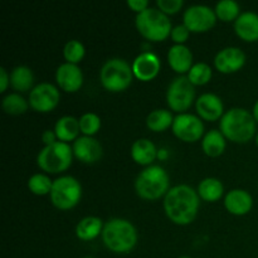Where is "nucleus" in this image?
<instances>
[{"label": "nucleus", "instance_id": "f257e3e1", "mask_svg": "<svg viewBox=\"0 0 258 258\" xmlns=\"http://www.w3.org/2000/svg\"><path fill=\"white\" fill-rule=\"evenodd\" d=\"M201 198L198 191L186 184L173 186L164 197V211L168 218L178 226H186L196 219Z\"/></svg>", "mask_w": 258, "mask_h": 258}, {"label": "nucleus", "instance_id": "f03ea898", "mask_svg": "<svg viewBox=\"0 0 258 258\" xmlns=\"http://www.w3.org/2000/svg\"><path fill=\"white\" fill-rule=\"evenodd\" d=\"M224 138L237 144H246L257 135V122L246 108L234 107L226 111L219 121Z\"/></svg>", "mask_w": 258, "mask_h": 258}, {"label": "nucleus", "instance_id": "7ed1b4c3", "mask_svg": "<svg viewBox=\"0 0 258 258\" xmlns=\"http://www.w3.org/2000/svg\"><path fill=\"white\" fill-rule=\"evenodd\" d=\"M102 242L113 253H128L138 243V231L127 219L112 218L103 226Z\"/></svg>", "mask_w": 258, "mask_h": 258}, {"label": "nucleus", "instance_id": "20e7f679", "mask_svg": "<svg viewBox=\"0 0 258 258\" xmlns=\"http://www.w3.org/2000/svg\"><path fill=\"white\" fill-rule=\"evenodd\" d=\"M135 190L140 198L156 201L170 190L169 174L160 165H150L144 169L135 180Z\"/></svg>", "mask_w": 258, "mask_h": 258}, {"label": "nucleus", "instance_id": "39448f33", "mask_svg": "<svg viewBox=\"0 0 258 258\" xmlns=\"http://www.w3.org/2000/svg\"><path fill=\"white\" fill-rule=\"evenodd\" d=\"M136 29L150 42H163L171 34V22L158 8H148L135 18Z\"/></svg>", "mask_w": 258, "mask_h": 258}, {"label": "nucleus", "instance_id": "423d86ee", "mask_svg": "<svg viewBox=\"0 0 258 258\" xmlns=\"http://www.w3.org/2000/svg\"><path fill=\"white\" fill-rule=\"evenodd\" d=\"M134 77L133 66L121 58L106 60L100 71L101 85L110 92H122L127 90Z\"/></svg>", "mask_w": 258, "mask_h": 258}, {"label": "nucleus", "instance_id": "0eeeda50", "mask_svg": "<svg viewBox=\"0 0 258 258\" xmlns=\"http://www.w3.org/2000/svg\"><path fill=\"white\" fill-rule=\"evenodd\" d=\"M72 146L67 143L57 141L49 146H44L37 156V164L43 171L49 174L63 173L72 165Z\"/></svg>", "mask_w": 258, "mask_h": 258}, {"label": "nucleus", "instance_id": "6e6552de", "mask_svg": "<svg viewBox=\"0 0 258 258\" xmlns=\"http://www.w3.org/2000/svg\"><path fill=\"white\" fill-rule=\"evenodd\" d=\"M49 197L55 208L60 211H70L80 203L82 198V186L80 181L73 176H60L53 180Z\"/></svg>", "mask_w": 258, "mask_h": 258}, {"label": "nucleus", "instance_id": "1a4fd4ad", "mask_svg": "<svg viewBox=\"0 0 258 258\" xmlns=\"http://www.w3.org/2000/svg\"><path fill=\"white\" fill-rule=\"evenodd\" d=\"M196 100V86L186 76H179L171 81L166 91V102L171 111L185 113Z\"/></svg>", "mask_w": 258, "mask_h": 258}, {"label": "nucleus", "instance_id": "9d476101", "mask_svg": "<svg viewBox=\"0 0 258 258\" xmlns=\"http://www.w3.org/2000/svg\"><path fill=\"white\" fill-rule=\"evenodd\" d=\"M171 131L179 140L184 143H196L206 135L202 118L188 112L178 113L175 116Z\"/></svg>", "mask_w": 258, "mask_h": 258}, {"label": "nucleus", "instance_id": "9b49d317", "mask_svg": "<svg viewBox=\"0 0 258 258\" xmlns=\"http://www.w3.org/2000/svg\"><path fill=\"white\" fill-rule=\"evenodd\" d=\"M217 15L212 8L207 5H191L184 12L183 24L191 33H204L211 30L217 23Z\"/></svg>", "mask_w": 258, "mask_h": 258}, {"label": "nucleus", "instance_id": "f8f14e48", "mask_svg": "<svg viewBox=\"0 0 258 258\" xmlns=\"http://www.w3.org/2000/svg\"><path fill=\"white\" fill-rule=\"evenodd\" d=\"M60 101L59 90L54 85L42 82L34 86L29 93V106L38 112H49L54 110Z\"/></svg>", "mask_w": 258, "mask_h": 258}, {"label": "nucleus", "instance_id": "ddd939ff", "mask_svg": "<svg viewBox=\"0 0 258 258\" xmlns=\"http://www.w3.org/2000/svg\"><path fill=\"white\" fill-rule=\"evenodd\" d=\"M246 63V54L238 47H227L219 50L214 57V66L221 73L238 72Z\"/></svg>", "mask_w": 258, "mask_h": 258}, {"label": "nucleus", "instance_id": "4468645a", "mask_svg": "<svg viewBox=\"0 0 258 258\" xmlns=\"http://www.w3.org/2000/svg\"><path fill=\"white\" fill-rule=\"evenodd\" d=\"M55 81L58 87L64 92H77L83 85V73L78 64L66 62L55 71Z\"/></svg>", "mask_w": 258, "mask_h": 258}, {"label": "nucleus", "instance_id": "2eb2a0df", "mask_svg": "<svg viewBox=\"0 0 258 258\" xmlns=\"http://www.w3.org/2000/svg\"><path fill=\"white\" fill-rule=\"evenodd\" d=\"M161 62L158 55L153 52H143L134 59L133 72L138 80L143 82L153 81L159 75Z\"/></svg>", "mask_w": 258, "mask_h": 258}, {"label": "nucleus", "instance_id": "dca6fc26", "mask_svg": "<svg viewBox=\"0 0 258 258\" xmlns=\"http://www.w3.org/2000/svg\"><path fill=\"white\" fill-rule=\"evenodd\" d=\"M73 155L85 164H95L102 158L103 149L100 141L91 136H80L72 145Z\"/></svg>", "mask_w": 258, "mask_h": 258}, {"label": "nucleus", "instance_id": "f3484780", "mask_svg": "<svg viewBox=\"0 0 258 258\" xmlns=\"http://www.w3.org/2000/svg\"><path fill=\"white\" fill-rule=\"evenodd\" d=\"M196 108L199 117L206 121L221 120L224 115L223 101L219 96L211 92L203 93L197 98Z\"/></svg>", "mask_w": 258, "mask_h": 258}, {"label": "nucleus", "instance_id": "a211bd4d", "mask_svg": "<svg viewBox=\"0 0 258 258\" xmlns=\"http://www.w3.org/2000/svg\"><path fill=\"white\" fill-rule=\"evenodd\" d=\"M224 207L234 216H246L253 207V198L243 189H232L224 197Z\"/></svg>", "mask_w": 258, "mask_h": 258}, {"label": "nucleus", "instance_id": "6ab92c4d", "mask_svg": "<svg viewBox=\"0 0 258 258\" xmlns=\"http://www.w3.org/2000/svg\"><path fill=\"white\" fill-rule=\"evenodd\" d=\"M168 62L171 70L183 76L194 66L193 53L185 44H174L169 48Z\"/></svg>", "mask_w": 258, "mask_h": 258}, {"label": "nucleus", "instance_id": "aec40b11", "mask_svg": "<svg viewBox=\"0 0 258 258\" xmlns=\"http://www.w3.org/2000/svg\"><path fill=\"white\" fill-rule=\"evenodd\" d=\"M236 34L244 42H257L258 40V14L253 12L241 13L234 22Z\"/></svg>", "mask_w": 258, "mask_h": 258}, {"label": "nucleus", "instance_id": "412c9836", "mask_svg": "<svg viewBox=\"0 0 258 258\" xmlns=\"http://www.w3.org/2000/svg\"><path fill=\"white\" fill-rule=\"evenodd\" d=\"M158 153L155 144L149 139H138L131 145V158L139 165L150 166L158 158Z\"/></svg>", "mask_w": 258, "mask_h": 258}, {"label": "nucleus", "instance_id": "4be33fe9", "mask_svg": "<svg viewBox=\"0 0 258 258\" xmlns=\"http://www.w3.org/2000/svg\"><path fill=\"white\" fill-rule=\"evenodd\" d=\"M54 133L57 135L58 141L62 143H70L73 141L75 143L78 138H80V121L73 116H63L59 120L55 122L54 125Z\"/></svg>", "mask_w": 258, "mask_h": 258}, {"label": "nucleus", "instance_id": "5701e85b", "mask_svg": "<svg viewBox=\"0 0 258 258\" xmlns=\"http://www.w3.org/2000/svg\"><path fill=\"white\" fill-rule=\"evenodd\" d=\"M103 226L105 224H103L102 219L98 217H85L76 226V236L81 241H92V239L97 238L100 234H102Z\"/></svg>", "mask_w": 258, "mask_h": 258}, {"label": "nucleus", "instance_id": "b1692460", "mask_svg": "<svg viewBox=\"0 0 258 258\" xmlns=\"http://www.w3.org/2000/svg\"><path fill=\"white\" fill-rule=\"evenodd\" d=\"M226 138L221 130H211L202 139V149L204 154L211 158L221 156L226 150Z\"/></svg>", "mask_w": 258, "mask_h": 258}, {"label": "nucleus", "instance_id": "393cba45", "mask_svg": "<svg viewBox=\"0 0 258 258\" xmlns=\"http://www.w3.org/2000/svg\"><path fill=\"white\" fill-rule=\"evenodd\" d=\"M198 196L199 198L203 199L204 202H213L219 201L224 194V186L222 181L217 178H206L199 183L198 185Z\"/></svg>", "mask_w": 258, "mask_h": 258}, {"label": "nucleus", "instance_id": "a878e982", "mask_svg": "<svg viewBox=\"0 0 258 258\" xmlns=\"http://www.w3.org/2000/svg\"><path fill=\"white\" fill-rule=\"evenodd\" d=\"M33 83H34V75L27 66H18L10 73V85L15 91L19 92L32 91L34 88Z\"/></svg>", "mask_w": 258, "mask_h": 258}, {"label": "nucleus", "instance_id": "bb28decb", "mask_svg": "<svg viewBox=\"0 0 258 258\" xmlns=\"http://www.w3.org/2000/svg\"><path fill=\"white\" fill-rule=\"evenodd\" d=\"M174 116L171 111L165 108H158L151 111L146 117V126L154 133H163L173 126Z\"/></svg>", "mask_w": 258, "mask_h": 258}, {"label": "nucleus", "instance_id": "cd10ccee", "mask_svg": "<svg viewBox=\"0 0 258 258\" xmlns=\"http://www.w3.org/2000/svg\"><path fill=\"white\" fill-rule=\"evenodd\" d=\"M2 107L4 110L5 113L8 115H23L28 111L29 107V102L25 101V98L23 96H20L19 93H9V95L5 96L2 101Z\"/></svg>", "mask_w": 258, "mask_h": 258}, {"label": "nucleus", "instance_id": "c85d7f7f", "mask_svg": "<svg viewBox=\"0 0 258 258\" xmlns=\"http://www.w3.org/2000/svg\"><path fill=\"white\" fill-rule=\"evenodd\" d=\"M214 12H216L218 19H221L222 22L229 23L232 20L236 22L237 18L241 15V8H239L238 3L234 0H222V2L217 3Z\"/></svg>", "mask_w": 258, "mask_h": 258}, {"label": "nucleus", "instance_id": "c756f323", "mask_svg": "<svg viewBox=\"0 0 258 258\" xmlns=\"http://www.w3.org/2000/svg\"><path fill=\"white\" fill-rule=\"evenodd\" d=\"M53 186V180L45 174L37 173L32 175L28 180V189L32 191L34 196H47L50 194Z\"/></svg>", "mask_w": 258, "mask_h": 258}, {"label": "nucleus", "instance_id": "7c9ffc66", "mask_svg": "<svg viewBox=\"0 0 258 258\" xmlns=\"http://www.w3.org/2000/svg\"><path fill=\"white\" fill-rule=\"evenodd\" d=\"M212 76H213V72H212L211 66L204 62H199L191 67L186 77L194 86H204L212 80Z\"/></svg>", "mask_w": 258, "mask_h": 258}, {"label": "nucleus", "instance_id": "2f4dec72", "mask_svg": "<svg viewBox=\"0 0 258 258\" xmlns=\"http://www.w3.org/2000/svg\"><path fill=\"white\" fill-rule=\"evenodd\" d=\"M80 121V128L83 136H93L100 131L101 128V118L95 112H86L78 118Z\"/></svg>", "mask_w": 258, "mask_h": 258}, {"label": "nucleus", "instance_id": "473e14b6", "mask_svg": "<svg viewBox=\"0 0 258 258\" xmlns=\"http://www.w3.org/2000/svg\"><path fill=\"white\" fill-rule=\"evenodd\" d=\"M85 45L80 40L76 39L66 43L64 48H63V57H64L66 62L72 63V64H78L85 57Z\"/></svg>", "mask_w": 258, "mask_h": 258}, {"label": "nucleus", "instance_id": "72a5a7b5", "mask_svg": "<svg viewBox=\"0 0 258 258\" xmlns=\"http://www.w3.org/2000/svg\"><path fill=\"white\" fill-rule=\"evenodd\" d=\"M156 5H158V9L161 10L164 14L173 15L183 8L184 2L183 0H158Z\"/></svg>", "mask_w": 258, "mask_h": 258}, {"label": "nucleus", "instance_id": "f704fd0d", "mask_svg": "<svg viewBox=\"0 0 258 258\" xmlns=\"http://www.w3.org/2000/svg\"><path fill=\"white\" fill-rule=\"evenodd\" d=\"M189 35H190V30L184 24H179L173 28L170 37L175 44H184L189 39Z\"/></svg>", "mask_w": 258, "mask_h": 258}, {"label": "nucleus", "instance_id": "c9c22d12", "mask_svg": "<svg viewBox=\"0 0 258 258\" xmlns=\"http://www.w3.org/2000/svg\"><path fill=\"white\" fill-rule=\"evenodd\" d=\"M127 5L131 10H134L138 14L145 12L148 8H150L148 0H127Z\"/></svg>", "mask_w": 258, "mask_h": 258}, {"label": "nucleus", "instance_id": "e433bc0d", "mask_svg": "<svg viewBox=\"0 0 258 258\" xmlns=\"http://www.w3.org/2000/svg\"><path fill=\"white\" fill-rule=\"evenodd\" d=\"M58 139L57 135H55L54 130H45L43 131L42 134V143L44 144V146H49L52 144L57 143Z\"/></svg>", "mask_w": 258, "mask_h": 258}, {"label": "nucleus", "instance_id": "4c0bfd02", "mask_svg": "<svg viewBox=\"0 0 258 258\" xmlns=\"http://www.w3.org/2000/svg\"><path fill=\"white\" fill-rule=\"evenodd\" d=\"M10 85V75L5 68H0V92H5L8 86Z\"/></svg>", "mask_w": 258, "mask_h": 258}, {"label": "nucleus", "instance_id": "58836bf2", "mask_svg": "<svg viewBox=\"0 0 258 258\" xmlns=\"http://www.w3.org/2000/svg\"><path fill=\"white\" fill-rule=\"evenodd\" d=\"M252 115H253L254 120H256V122L258 123V100L256 101V103H254L253 110H252Z\"/></svg>", "mask_w": 258, "mask_h": 258}, {"label": "nucleus", "instance_id": "ea45409f", "mask_svg": "<svg viewBox=\"0 0 258 258\" xmlns=\"http://www.w3.org/2000/svg\"><path fill=\"white\" fill-rule=\"evenodd\" d=\"M256 144H257V146H258V131H257V135H256Z\"/></svg>", "mask_w": 258, "mask_h": 258}, {"label": "nucleus", "instance_id": "a19ab883", "mask_svg": "<svg viewBox=\"0 0 258 258\" xmlns=\"http://www.w3.org/2000/svg\"><path fill=\"white\" fill-rule=\"evenodd\" d=\"M179 258H191V257H188V256H183V257H179Z\"/></svg>", "mask_w": 258, "mask_h": 258}, {"label": "nucleus", "instance_id": "79ce46f5", "mask_svg": "<svg viewBox=\"0 0 258 258\" xmlns=\"http://www.w3.org/2000/svg\"><path fill=\"white\" fill-rule=\"evenodd\" d=\"M83 258H92V257H83Z\"/></svg>", "mask_w": 258, "mask_h": 258}]
</instances>
